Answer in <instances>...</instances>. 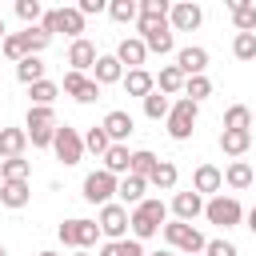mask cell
<instances>
[{
  "label": "cell",
  "mask_w": 256,
  "mask_h": 256,
  "mask_svg": "<svg viewBox=\"0 0 256 256\" xmlns=\"http://www.w3.org/2000/svg\"><path fill=\"white\" fill-rule=\"evenodd\" d=\"M164 220H168V208H164V200H156V196H144L132 212H128V232H132V240H152L160 228H164Z\"/></svg>",
  "instance_id": "1"
},
{
  "label": "cell",
  "mask_w": 256,
  "mask_h": 256,
  "mask_svg": "<svg viewBox=\"0 0 256 256\" xmlns=\"http://www.w3.org/2000/svg\"><path fill=\"white\" fill-rule=\"evenodd\" d=\"M164 240H168V248L172 252H184V256H204V232L196 228V224H184V220H164Z\"/></svg>",
  "instance_id": "2"
},
{
  "label": "cell",
  "mask_w": 256,
  "mask_h": 256,
  "mask_svg": "<svg viewBox=\"0 0 256 256\" xmlns=\"http://www.w3.org/2000/svg\"><path fill=\"white\" fill-rule=\"evenodd\" d=\"M196 116H200V104H192L188 96L172 100V108H168V116H164L168 136H172V140H192V132H196Z\"/></svg>",
  "instance_id": "3"
},
{
  "label": "cell",
  "mask_w": 256,
  "mask_h": 256,
  "mask_svg": "<svg viewBox=\"0 0 256 256\" xmlns=\"http://www.w3.org/2000/svg\"><path fill=\"white\" fill-rule=\"evenodd\" d=\"M56 236H60V244H68V248H92L96 240H100V228H96V220H84V216H72V220H64L60 228H56Z\"/></svg>",
  "instance_id": "4"
},
{
  "label": "cell",
  "mask_w": 256,
  "mask_h": 256,
  "mask_svg": "<svg viewBox=\"0 0 256 256\" xmlns=\"http://www.w3.org/2000/svg\"><path fill=\"white\" fill-rule=\"evenodd\" d=\"M204 216H208V224H216V228H236L240 220H244V208H240V200L236 196H212V200H204Z\"/></svg>",
  "instance_id": "5"
},
{
  "label": "cell",
  "mask_w": 256,
  "mask_h": 256,
  "mask_svg": "<svg viewBox=\"0 0 256 256\" xmlns=\"http://www.w3.org/2000/svg\"><path fill=\"white\" fill-rule=\"evenodd\" d=\"M96 228H100L104 240H128V208H124L120 200L104 204L100 216H96Z\"/></svg>",
  "instance_id": "6"
},
{
  "label": "cell",
  "mask_w": 256,
  "mask_h": 256,
  "mask_svg": "<svg viewBox=\"0 0 256 256\" xmlns=\"http://www.w3.org/2000/svg\"><path fill=\"white\" fill-rule=\"evenodd\" d=\"M52 152H56L60 164H80V156H84V136H80L76 128H68V124H56Z\"/></svg>",
  "instance_id": "7"
},
{
  "label": "cell",
  "mask_w": 256,
  "mask_h": 256,
  "mask_svg": "<svg viewBox=\"0 0 256 256\" xmlns=\"http://www.w3.org/2000/svg\"><path fill=\"white\" fill-rule=\"evenodd\" d=\"M112 196H116V176H112V172L96 168V172L84 176V200H88V204L104 208V204H112Z\"/></svg>",
  "instance_id": "8"
},
{
  "label": "cell",
  "mask_w": 256,
  "mask_h": 256,
  "mask_svg": "<svg viewBox=\"0 0 256 256\" xmlns=\"http://www.w3.org/2000/svg\"><path fill=\"white\" fill-rule=\"evenodd\" d=\"M60 88H64V92H68L76 104H92V100H100V84H96L88 72H72V68H68Z\"/></svg>",
  "instance_id": "9"
},
{
  "label": "cell",
  "mask_w": 256,
  "mask_h": 256,
  "mask_svg": "<svg viewBox=\"0 0 256 256\" xmlns=\"http://www.w3.org/2000/svg\"><path fill=\"white\" fill-rule=\"evenodd\" d=\"M200 20H204V8L192 4V0H180V4L168 8V28L172 32H192V28H200Z\"/></svg>",
  "instance_id": "10"
},
{
  "label": "cell",
  "mask_w": 256,
  "mask_h": 256,
  "mask_svg": "<svg viewBox=\"0 0 256 256\" xmlns=\"http://www.w3.org/2000/svg\"><path fill=\"white\" fill-rule=\"evenodd\" d=\"M220 188H224V172L216 168V164H200L196 172H192V192L196 196H220Z\"/></svg>",
  "instance_id": "11"
},
{
  "label": "cell",
  "mask_w": 256,
  "mask_h": 256,
  "mask_svg": "<svg viewBox=\"0 0 256 256\" xmlns=\"http://www.w3.org/2000/svg\"><path fill=\"white\" fill-rule=\"evenodd\" d=\"M112 56H116V60H120V64L132 72V68H144L148 48H144V40H140V36H124V40L116 44V52H112Z\"/></svg>",
  "instance_id": "12"
},
{
  "label": "cell",
  "mask_w": 256,
  "mask_h": 256,
  "mask_svg": "<svg viewBox=\"0 0 256 256\" xmlns=\"http://www.w3.org/2000/svg\"><path fill=\"white\" fill-rule=\"evenodd\" d=\"M176 68H180L184 76H204V68H208V48H200V44L180 48V52H176Z\"/></svg>",
  "instance_id": "13"
},
{
  "label": "cell",
  "mask_w": 256,
  "mask_h": 256,
  "mask_svg": "<svg viewBox=\"0 0 256 256\" xmlns=\"http://www.w3.org/2000/svg\"><path fill=\"white\" fill-rule=\"evenodd\" d=\"M100 128L108 132V140H112V144H124V140L136 132V124H132V116H128L124 108H112V112L104 116V124H100Z\"/></svg>",
  "instance_id": "14"
},
{
  "label": "cell",
  "mask_w": 256,
  "mask_h": 256,
  "mask_svg": "<svg viewBox=\"0 0 256 256\" xmlns=\"http://www.w3.org/2000/svg\"><path fill=\"white\" fill-rule=\"evenodd\" d=\"M96 56H100V52H96V44H92V40H84V36L68 44V64H72V72H92Z\"/></svg>",
  "instance_id": "15"
},
{
  "label": "cell",
  "mask_w": 256,
  "mask_h": 256,
  "mask_svg": "<svg viewBox=\"0 0 256 256\" xmlns=\"http://www.w3.org/2000/svg\"><path fill=\"white\" fill-rule=\"evenodd\" d=\"M28 200H32V184H28V180H0V204H4V208L16 212V208H24Z\"/></svg>",
  "instance_id": "16"
},
{
  "label": "cell",
  "mask_w": 256,
  "mask_h": 256,
  "mask_svg": "<svg viewBox=\"0 0 256 256\" xmlns=\"http://www.w3.org/2000/svg\"><path fill=\"white\" fill-rule=\"evenodd\" d=\"M88 76H92L100 88H104V84H120V80H124V64H120L116 56H96V64H92Z\"/></svg>",
  "instance_id": "17"
},
{
  "label": "cell",
  "mask_w": 256,
  "mask_h": 256,
  "mask_svg": "<svg viewBox=\"0 0 256 256\" xmlns=\"http://www.w3.org/2000/svg\"><path fill=\"white\" fill-rule=\"evenodd\" d=\"M144 192H148V180H144V176H132V172H128V176H120V180H116V196H120V204H124V208H128V204L136 208V204L144 200Z\"/></svg>",
  "instance_id": "18"
},
{
  "label": "cell",
  "mask_w": 256,
  "mask_h": 256,
  "mask_svg": "<svg viewBox=\"0 0 256 256\" xmlns=\"http://www.w3.org/2000/svg\"><path fill=\"white\" fill-rule=\"evenodd\" d=\"M172 212H176V220L192 224V220L204 212V196H196L192 188H188V192H176V196H172Z\"/></svg>",
  "instance_id": "19"
},
{
  "label": "cell",
  "mask_w": 256,
  "mask_h": 256,
  "mask_svg": "<svg viewBox=\"0 0 256 256\" xmlns=\"http://www.w3.org/2000/svg\"><path fill=\"white\" fill-rule=\"evenodd\" d=\"M120 84H124V92H128V96H140V100H144V96L156 88V76H152L148 68H132V72H124V80H120Z\"/></svg>",
  "instance_id": "20"
},
{
  "label": "cell",
  "mask_w": 256,
  "mask_h": 256,
  "mask_svg": "<svg viewBox=\"0 0 256 256\" xmlns=\"http://www.w3.org/2000/svg\"><path fill=\"white\" fill-rule=\"evenodd\" d=\"M180 180V168L172 160H156V168L148 172V188H160V192H172Z\"/></svg>",
  "instance_id": "21"
},
{
  "label": "cell",
  "mask_w": 256,
  "mask_h": 256,
  "mask_svg": "<svg viewBox=\"0 0 256 256\" xmlns=\"http://www.w3.org/2000/svg\"><path fill=\"white\" fill-rule=\"evenodd\" d=\"M224 184H228L232 192H244V188H252V184H256V176H252V164H248V160H232V164L224 168Z\"/></svg>",
  "instance_id": "22"
},
{
  "label": "cell",
  "mask_w": 256,
  "mask_h": 256,
  "mask_svg": "<svg viewBox=\"0 0 256 256\" xmlns=\"http://www.w3.org/2000/svg\"><path fill=\"white\" fill-rule=\"evenodd\" d=\"M24 148H28V132L24 128H0V160L24 156Z\"/></svg>",
  "instance_id": "23"
},
{
  "label": "cell",
  "mask_w": 256,
  "mask_h": 256,
  "mask_svg": "<svg viewBox=\"0 0 256 256\" xmlns=\"http://www.w3.org/2000/svg\"><path fill=\"white\" fill-rule=\"evenodd\" d=\"M184 72L176 68V64H164L160 68V76H156V92H164V96H184Z\"/></svg>",
  "instance_id": "24"
},
{
  "label": "cell",
  "mask_w": 256,
  "mask_h": 256,
  "mask_svg": "<svg viewBox=\"0 0 256 256\" xmlns=\"http://www.w3.org/2000/svg\"><path fill=\"white\" fill-rule=\"evenodd\" d=\"M252 148V132H240V128H224L220 132V152L224 156H244Z\"/></svg>",
  "instance_id": "25"
},
{
  "label": "cell",
  "mask_w": 256,
  "mask_h": 256,
  "mask_svg": "<svg viewBox=\"0 0 256 256\" xmlns=\"http://www.w3.org/2000/svg\"><path fill=\"white\" fill-rule=\"evenodd\" d=\"M100 160H104V172H112V176L120 180V176H128V160H132V152H128V144H108V152H104Z\"/></svg>",
  "instance_id": "26"
},
{
  "label": "cell",
  "mask_w": 256,
  "mask_h": 256,
  "mask_svg": "<svg viewBox=\"0 0 256 256\" xmlns=\"http://www.w3.org/2000/svg\"><path fill=\"white\" fill-rule=\"evenodd\" d=\"M228 12H232L236 32H256V4H248V0H228Z\"/></svg>",
  "instance_id": "27"
},
{
  "label": "cell",
  "mask_w": 256,
  "mask_h": 256,
  "mask_svg": "<svg viewBox=\"0 0 256 256\" xmlns=\"http://www.w3.org/2000/svg\"><path fill=\"white\" fill-rule=\"evenodd\" d=\"M56 32L80 40V36H84V16H80L76 8H56Z\"/></svg>",
  "instance_id": "28"
},
{
  "label": "cell",
  "mask_w": 256,
  "mask_h": 256,
  "mask_svg": "<svg viewBox=\"0 0 256 256\" xmlns=\"http://www.w3.org/2000/svg\"><path fill=\"white\" fill-rule=\"evenodd\" d=\"M16 80L28 84V88L40 84V80H44V60H40V56H24V60L16 64Z\"/></svg>",
  "instance_id": "29"
},
{
  "label": "cell",
  "mask_w": 256,
  "mask_h": 256,
  "mask_svg": "<svg viewBox=\"0 0 256 256\" xmlns=\"http://www.w3.org/2000/svg\"><path fill=\"white\" fill-rule=\"evenodd\" d=\"M140 40H144V48H148V52H156V56H168V52L176 48L172 28H156V32H148V36H140Z\"/></svg>",
  "instance_id": "30"
},
{
  "label": "cell",
  "mask_w": 256,
  "mask_h": 256,
  "mask_svg": "<svg viewBox=\"0 0 256 256\" xmlns=\"http://www.w3.org/2000/svg\"><path fill=\"white\" fill-rule=\"evenodd\" d=\"M28 96H32V104H36V108H52V100L60 96V84L44 76L40 84H32V88H28Z\"/></svg>",
  "instance_id": "31"
},
{
  "label": "cell",
  "mask_w": 256,
  "mask_h": 256,
  "mask_svg": "<svg viewBox=\"0 0 256 256\" xmlns=\"http://www.w3.org/2000/svg\"><path fill=\"white\" fill-rule=\"evenodd\" d=\"M100 256H144V244L140 240H104L100 244Z\"/></svg>",
  "instance_id": "32"
},
{
  "label": "cell",
  "mask_w": 256,
  "mask_h": 256,
  "mask_svg": "<svg viewBox=\"0 0 256 256\" xmlns=\"http://www.w3.org/2000/svg\"><path fill=\"white\" fill-rule=\"evenodd\" d=\"M20 40H24V48H28V56H40V52H44V48L52 44V36H48V32H44L40 24H32V28H24V32H20Z\"/></svg>",
  "instance_id": "33"
},
{
  "label": "cell",
  "mask_w": 256,
  "mask_h": 256,
  "mask_svg": "<svg viewBox=\"0 0 256 256\" xmlns=\"http://www.w3.org/2000/svg\"><path fill=\"white\" fill-rule=\"evenodd\" d=\"M168 108H172V100H168L164 92H156V88H152V92L144 96V116H148V120H164V116H168Z\"/></svg>",
  "instance_id": "34"
},
{
  "label": "cell",
  "mask_w": 256,
  "mask_h": 256,
  "mask_svg": "<svg viewBox=\"0 0 256 256\" xmlns=\"http://www.w3.org/2000/svg\"><path fill=\"white\" fill-rule=\"evenodd\" d=\"M156 160H160L156 152H148V148H136V152H132V160H128V172H132V176H144V180H148V172L156 168Z\"/></svg>",
  "instance_id": "35"
},
{
  "label": "cell",
  "mask_w": 256,
  "mask_h": 256,
  "mask_svg": "<svg viewBox=\"0 0 256 256\" xmlns=\"http://www.w3.org/2000/svg\"><path fill=\"white\" fill-rule=\"evenodd\" d=\"M32 176V164L24 156H12V160H0V180H28Z\"/></svg>",
  "instance_id": "36"
},
{
  "label": "cell",
  "mask_w": 256,
  "mask_h": 256,
  "mask_svg": "<svg viewBox=\"0 0 256 256\" xmlns=\"http://www.w3.org/2000/svg\"><path fill=\"white\" fill-rule=\"evenodd\" d=\"M0 56H4V60H12V64H20V60L28 56V48H24L20 32H8V36L0 40Z\"/></svg>",
  "instance_id": "37"
},
{
  "label": "cell",
  "mask_w": 256,
  "mask_h": 256,
  "mask_svg": "<svg viewBox=\"0 0 256 256\" xmlns=\"http://www.w3.org/2000/svg\"><path fill=\"white\" fill-rule=\"evenodd\" d=\"M184 96H188L192 104L208 100V96H212V80H208V76H188V80H184Z\"/></svg>",
  "instance_id": "38"
},
{
  "label": "cell",
  "mask_w": 256,
  "mask_h": 256,
  "mask_svg": "<svg viewBox=\"0 0 256 256\" xmlns=\"http://www.w3.org/2000/svg\"><path fill=\"white\" fill-rule=\"evenodd\" d=\"M232 56L236 60H256V32H236L232 36Z\"/></svg>",
  "instance_id": "39"
},
{
  "label": "cell",
  "mask_w": 256,
  "mask_h": 256,
  "mask_svg": "<svg viewBox=\"0 0 256 256\" xmlns=\"http://www.w3.org/2000/svg\"><path fill=\"white\" fill-rule=\"evenodd\" d=\"M108 16H112L116 24H132V20L140 16V8H136V0H112V4H108Z\"/></svg>",
  "instance_id": "40"
},
{
  "label": "cell",
  "mask_w": 256,
  "mask_h": 256,
  "mask_svg": "<svg viewBox=\"0 0 256 256\" xmlns=\"http://www.w3.org/2000/svg\"><path fill=\"white\" fill-rule=\"evenodd\" d=\"M224 128H240V132H248V128H252V108L232 104V108L224 112Z\"/></svg>",
  "instance_id": "41"
},
{
  "label": "cell",
  "mask_w": 256,
  "mask_h": 256,
  "mask_svg": "<svg viewBox=\"0 0 256 256\" xmlns=\"http://www.w3.org/2000/svg\"><path fill=\"white\" fill-rule=\"evenodd\" d=\"M108 144H112V140H108V132H104L100 124H92V128L84 132V148H88V152H96V156H104V152H108Z\"/></svg>",
  "instance_id": "42"
},
{
  "label": "cell",
  "mask_w": 256,
  "mask_h": 256,
  "mask_svg": "<svg viewBox=\"0 0 256 256\" xmlns=\"http://www.w3.org/2000/svg\"><path fill=\"white\" fill-rule=\"evenodd\" d=\"M16 16L32 28V24H40V16H44V4L40 0H16Z\"/></svg>",
  "instance_id": "43"
},
{
  "label": "cell",
  "mask_w": 256,
  "mask_h": 256,
  "mask_svg": "<svg viewBox=\"0 0 256 256\" xmlns=\"http://www.w3.org/2000/svg\"><path fill=\"white\" fill-rule=\"evenodd\" d=\"M24 132H28V144H32V148H52L56 124H40V128H24Z\"/></svg>",
  "instance_id": "44"
},
{
  "label": "cell",
  "mask_w": 256,
  "mask_h": 256,
  "mask_svg": "<svg viewBox=\"0 0 256 256\" xmlns=\"http://www.w3.org/2000/svg\"><path fill=\"white\" fill-rule=\"evenodd\" d=\"M40 124H56V112H52V108H36V104H28L24 128H40Z\"/></svg>",
  "instance_id": "45"
},
{
  "label": "cell",
  "mask_w": 256,
  "mask_h": 256,
  "mask_svg": "<svg viewBox=\"0 0 256 256\" xmlns=\"http://www.w3.org/2000/svg\"><path fill=\"white\" fill-rule=\"evenodd\" d=\"M204 256H240V248L220 236V240H208V244H204Z\"/></svg>",
  "instance_id": "46"
},
{
  "label": "cell",
  "mask_w": 256,
  "mask_h": 256,
  "mask_svg": "<svg viewBox=\"0 0 256 256\" xmlns=\"http://www.w3.org/2000/svg\"><path fill=\"white\" fill-rule=\"evenodd\" d=\"M76 12H80V16H100V12H108V4H104V0H80Z\"/></svg>",
  "instance_id": "47"
},
{
  "label": "cell",
  "mask_w": 256,
  "mask_h": 256,
  "mask_svg": "<svg viewBox=\"0 0 256 256\" xmlns=\"http://www.w3.org/2000/svg\"><path fill=\"white\" fill-rule=\"evenodd\" d=\"M248 228H252V236H256V204H252V212H248Z\"/></svg>",
  "instance_id": "48"
},
{
  "label": "cell",
  "mask_w": 256,
  "mask_h": 256,
  "mask_svg": "<svg viewBox=\"0 0 256 256\" xmlns=\"http://www.w3.org/2000/svg\"><path fill=\"white\" fill-rule=\"evenodd\" d=\"M144 256H176L172 248H160V252H144Z\"/></svg>",
  "instance_id": "49"
},
{
  "label": "cell",
  "mask_w": 256,
  "mask_h": 256,
  "mask_svg": "<svg viewBox=\"0 0 256 256\" xmlns=\"http://www.w3.org/2000/svg\"><path fill=\"white\" fill-rule=\"evenodd\" d=\"M4 36H8V28H4V16H0V40H4Z\"/></svg>",
  "instance_id": "50"
},
{
  "label": "cell",
  "mask_w": 256,
  "mask_h": 256,
  "mask_svg": "<svg viewBox=\"0 0 256 256\" xmlns=\"http://www.w3.org/2000/svg\"><path fill=\"white\" fill-rule=\"evenodd\" d=\"M72 256H88V252H84V248H80V252H72Z\"/></svg>",
  "instance_id": "51"
},
{
  "label": "cell",
  "mask_w": 256,
  "mask_h": 256,
  "mask_svg": "<svg viewBox=\"0 0 256 256\" xmlns=\"http://www.w3.org/2000/svg\"><path fill=\"white\" fill-rule=\"evenodd\" d=\"M36 256H56V252H36Z\"/></svg>",
  "instance_id": "52"
},
{
  "label": "cell",
  "mask_w": 256,
  "mask_h": 256,
  "mask_svg": "<svg viewBox=\"0 0 256 256\" xmlns=\"http://www.w3.org/2000/svg\"><path fill=\"white\" fill-rule=\"evenodd\" d=\"M0 256H8V252H4V244H0Z\"/></svg>",
  "instance_id": "53"
},
{
  "label": "cell",
  "mask_w": 256,
  "mask_h": 256,
  "mask_svg": "<svg viewBox=\"0 0 256 256\" xmlns=\"http://www.w3.org/2000/svg\"><path fill=\"white\" fill-rule=\"evenodd\" d=\"M252 176H256V168H252Z\"/></svg>",
  "instance_id": "54"
},
{
  "label": "cell",
  "mask_w": 256,
  "mask_h": 256,
  "mask_svg": "<svg viewBox=\"0 0 256 256\" xmlns=\"http://www.w3.org/2000/svg\"><path fill=\"white\" fill-rule=\"evenodd\" d=\"M252 120H256V112H252Z\"/></svg>",
  "instance_id": "55"
}]
</instances>
